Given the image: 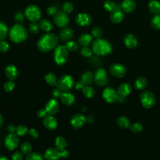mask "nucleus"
I'll return each instance as SVG.
<instances>
[{
	"mask_svg": "<svg viewBox=\"0 0 160 160\" xmlns=\"http://www.w3.org/2000/svg\"><path fill=\"white\" fill-rule=\"evenodd\" d=\"M58 38L52 32H46L42 35L37 42L38 49L42 52H49L56 48Z\"/></svg>",
	"mask_w": 160,
	"mask_h": 160,
	"instance_id": "f257e3e1",
	"label": "nucleus"
},
{
	"mask_svg": "<svg viewBox=\"0 0 160 160\" xmlns=\"http://www.w3.org/2000/svg\"><path fill=\"white\" fill-rule=\"evenodd\" d=\"M28 36V30L21 24H15L9 31V39L14 43H20L24 41Z\"/></svg>",
	"mask_w": 160,
	"mask_h": 160,
	"instance_id": "f03ea898",
	"label": "nucleus"
},
{
	"mask_svg": "<svg viewBox=\"0 0 160 160\" xmlns=\"http://www.w3.org/2000/svg\"><path fill=\"white\" fill-rule=\"evenodd\" d=\"M92 50L93 53L97 56H107L112 51L111 44L104 39H96L92 43Z\"/></svg>",
	"mask_w": 160,
	"mask_h": 160,
	"instance_id": "7ed1b4c3",
	"label": "nucleus"
},
{
	"mask_svg": "<svg viewBox=\"0 0 160 160\" xmlns=\"http://www.w3.org/2000/svg\"><path fill=\"white\" fill-rule=\"evenodd\" d=\"M68 50L65 46H58L54 51L53 59L54 62L58 66L63 65L68 58Z\"/></svg>",
	"mask_w": 160,
	"mask_h": 160,
	"instance_id": "20e7f679",
	"label": "nucleus"
},
{
	"mask_svg": "<svg viewBox=\"0 0 160 160\" xmlns=\"http://www.w3.org/2000/svg\"><path fill=\"white\" fill-rule=\"evenodd\" d=\"M75 84L73 78L69 74H64L58 79L56 87L62 92H68Z\"/></svg>",
	"mask_w": 160,
	"mask_h": 160,
	"instance_id": "39448f33",
	"label": "nucleus"
},
{
	"mask_svg": "<svg viewBox=\"0 0 160 160\" xmlns=\"http://www.w3.org/2000/svg\"><path fill=\"white\" fill-rule=\"evenodd\" d=\"M25 17L31 22H38L41 20V11L35 4L29 5L24 11Z\"/></svg>",
	"mask_w": 160,
	"mask_h": 160,
	"instance_id": "423d86ee",
	"label": "nucleus"
},
{
	"mask_svg": "<svg viewBox=\"0 0 160 160\" xmlns=\"http://www.w3.org/2000/svg\"><path fill=\"white\" fill-rule=\"evenodd\" d=\"M70 19L67 13L63 11H59L53 16L54 23L59 28H64L67 27L69 22Z\"/></svg>",
	"mask_w": 160,
	"mask_h": 160,
	"instance_id": "0eeeda50",
	"label": "nucleus"
},
{
	"mask_svg": "<svg viewBox=\"0 0 160 160\" xmlns=\"http://www.w3.org/2000/svg\"><path fill=\"white\" fill-rule=\"evenodd\" d=\"M140 101L142 105L148 109L152 108L156 102L154 95L149 91H144L141 92L140 94Z\"/></svg>",
	"mask_w": 160,
	"mask_h": 160,
	"instance_id": "6e6552de",
	"label": "nucleus"
},
{
	"mask_svg": "<svg viewBox=\"0 0 160 160\" xmlns=\"http://www.w3.org/2000/svg\"><path fill=\"white\" fill-rule=\"evenodd\" d=\"M19 139L15 133H9L4 138V144L5 148L9 151H13L18 147Z\"/></svg>",
	"mask_w": 160,
	"mask_h": 160,
	"instance_id": "1a4fd4ad",
	"label": "nucleus"
},
{
	"mask_svg": "<svg viewBox=\"0 0 160 160\" xmlns=\"http://www.w3.org/2000/svg\"><path fill=\"white\" fill-rule=\"evenodd\" d=\"M103 99L108 103H114L119 100V96L118 92L111 87H108L104 89L102 92Z\"/></svg>",
	"mask_w": 160,
	"mask_h": 160,
	"instance_id": "9d476101",
	"label": "nucleus"
},
{
	"mask_svg": "<svg viewBox=\"0 0 160 160\" xmlns=\"http://www.w3.org/2000/svg\"><path fill=\"white\" fill-rule=\"evenodd\" d=\"M94 81L98 86H105L108 82V76L106 71L102 68H98L94 73Z\"/></svg>",
	"mask_w": 160,
	"mask_h": 160,
	"instance_id": "9b49d317",
	"label": "nucleus"
},
{
	"mask_svg": "<svg viewBox=\"0 0 160 160\" xmlns=\"http://www.w3.org/2000/svg\"><path fill=\"white\" fill-rule=\"evenodd\" d=\"M86 121L85 116L81 113L74 114L71 118L70 124L74 129L81 128Z\"/></svg>",
	"mask_w": 160,
	"mask_h": 160,
	"instance_id": "f8f14e48",
	"label": "nucleus"
},
{
	"mask_svg": "<svg viewBox=\"0 0 160 160\" xmlns=\"http://www.w3.org/2000/svg\"><path fill=\"white\" fill-rule=\"evenodd\" d=\"M109 72L116 78H122L126 72V67L120 63H115L109 67Z\"/></svg>",
	"mask_w": 160,
	"mask_h": 160,
	"instance_id": "ddd939ff",
	"label": "nucleus"
},
{
	"mask_svg": "<svg viewBox=\"0 0 160 160\" xmlns=\"http://www.w3.org/2000/svg\"><path fill=\"white\" fill-rule=\"evenodd\" d=\"M59 104L58 100L55 98L49 99L45 105V109L49 115H55L59 111Z\"/></svg>",
	"mask_w": 160,
	"mask_h": 160,
	"instance_id": "4468645a",
	"label": "nucleus"
},
{
	"mask_svg": "<svg viewBox=\"0 0 160 160\" xmlns=\"http://www.w3.org/2000/svg\"><path fill=\"white\" fill-rule=\"evenodd\" d=\"M75 21L79 26L85 27L89 26L91 23L92 20L89 14L86 12H81L76 16Z\"/></svg>",
	"mask_w": 160,
	"mask_h": 160,
	"instance_id": "2eb2a0df",
	"label": "nucleus"
},
{
	"mask_svg": "<svg viewBox=\"0 0 160 160\" xmlns=\"http://www.w3.org/2000/svg\"><path fill=\"white\" fill-rule=\"evenodd\" d=\"M44 158L46 160H58L61 158L60 150L56 148H49L44 152Z\"/></svg>",
	"mask_w": 160,
	"mask_h": 160,
	"instance_id": "dca6fc26",
	"label": "nucleus"
},
{
	"mask_svg": "<svg viewBox=\"0 0 160 160\" xmlns=\"http://www.w3.org/2000/svg\"><path fill=\"white\" fill-rule=\"evenodd\" d=\"M4 74L6 77L9 80H14L16 79L19 75V71L17 68L13 64L8 65L4 69Z\"/></svg>",
	"mask_w": 160,
	"mask_h": 160,
	"instance_id": "f3484780",
	"label": "nucleus"
},
{
	"mask_svg": "<svg viewBox=\"0 0 160 160\" xmlns=\"http://www.w3.org/2000/svg\"><path fill=\"white\" fill-rule=\"evenodd\" d=\"M43 124L49 130H54L58 126V121L52 115L48 114L43 119Z\"/></svg>",
	"mask_w": 160,
	"mask_h": 160,
	"instance_id": "a211bd4d",
	"label": "nucleus"
},
{
	"mask_svg": "<svg viewBox=\"0 0 160 160\" xmlns=\"http://www.w3.org/2000/svg\"><path fill=\"white\" fill-rule=\"evenodd\" d=\"M124 44L128 48L132 49L135 48L138 44V40L136 37L131 33L127 34L123 39Z\"/></svg>",
	"mask_w": 160,
	"mask_h": 160,
	"instance_id": "6ab92c4d",
	"label": "nucleus"
},
{
	"mask_svg": "<svg viewBox=\"0 0 160 160\" xmlns=\"http://www.w3.org/2000/svg\"><path fill=\"white\" fill-rule=\"evenodd\" d=\"M74 35V32L72 29L70 28L66 27L62 28L59 32V38L62 41H70Z\"/></svg>",
	"mask_w": 160,
	"mask_h": 160,
	"instance_id": "aec40b11",
	"label": "nucleus"
},
{
	"mask_svg": "<svg viewBox=\"0 0 160 160\" xmlns=\"http://www.w3.org/2000/svg\"><path fill=\"white\" fill-rule=\"evenodd\" d=\"M60 99L64 105L68 106H71L73 105L75 102L74 96L69 91L63 92L60 98Z\"/></svg>",
	"mask_w": 160,
	"mask_h": 160,
	"instance_id": "412c9836",
	"label": "nucleus"
},
{
	"mask_svg": "<svg viewBox=\"0 0 160 160\" xmlns=\"http://www.w3.org/2000/svg\"><path fill=\"white\" fill-rule=\"evenodd\" d=\"M131 90H132L131 86L127 82H124L119 85L117 92L119 96L122 98H126L131 93Z\"/></svg>",
	"mask_w": 160,
	"mask_h": 160,
	"instance_id": "4be33fe9",
	"label": "nucleus"
},
{
	"mask_svg": "<svg viewBox=\"0 0 160 160\" xmlns=\"http://www.w3.org/2000/svg\"><path fill=\"white\" fill-rule=\"evenodd\" d=\"M136 7L134 0H124L121 3V8L124 12L129 13L134 11Z\"/></svg>",
	"mask_w": 160,
	"mask_h": 160,
	"instance_id": "5701e85b",
	"label": "nucleus"
},
{
	"mask_svg": "<svg viewBox=\"0 0 160 160\" xmlns=\"http://www.w3.org/2000/svg\"><path fill=\"white\" fill-rule=\"evenodd\" d=\"M124 18V12L119 9H115L110 16L111 21L114 24L120 23Z\"/></svg>",
	"mask_w": 160,
	"mask_h": 160,
	"instance_id": "b1692460",
	"label": "nucleus"
},
{
	"mask_svg": "<svg viewBox=\"0 0 160 160\" xmlns=\"http://www.w3.org/2000/svg\"><path fill=\"white\" fill-rule=\"evenodd\" d=\"M93 37L91 34L84 33L80 35L78 38V43L82 46H88L92 42Z\"/></svg>",
	"mask_w": 160,
	"mask_h": 160,
	"instance_id": "393cba45",
	"label": "nucleus"
},
{
	"mask_svg": "<svg viewBox=\"0 0 160 160\" xmlns=\"http://www.w3.org/2000/svg\"><path fill=\"white\" fill-rule=\"evenodd\" d=\"M39 25L40 29L46 32H49L53 29V25L52 22L46 19H41L39 21Z\"/></svg>",
	"mask_w": 160,
	"mask_h": 160,
	"instance_id": "a878e982",
	"label": "nucleus"
},
{
	"mask_svg": "<svg viewBox=\"0 0 160 160\" xmlns=\"http://www.w3.org/2000/svg\"><path fill=\"white\" fill-rule=\"evenodd\" d=\"M148 85V80L146 78L141 76L138 78L134 82V87L138 90L144 89Z\"/></svg>",
	"mask_w": 160,
	"mask_h": 160,
	"instance_id": "bb28decb",
	"label": "nucleus"
},
{
	"mask_svg": "<svg viewBox=\"0 0 160 160\" xmlns=\"http://www.w3.org/2000/svg\"><path fill=\"white\" fill-rule=\"evenodd\" d=\"M148 9L152 13L158 14L160 13V2L157 0H151L148 2Z\"/></svg>",
	"mask_w": 160,
	"mask_h": 160,
	"instance_id": "cd10ccee",
	"label": "nucleus"
},
{
	"mask_svg": "<svg viewBox=\"0 0 160 160\" xmlns=\"http://www.w3.org/2000/svg\"><path fill=\"white\" fill-rule=\"evenodd\" d=\"M81 80L85 85H90L94 81V74L91 71H86L82 74Z\"/></svg>",
	"mask_w": 160,
	"mask_h": 160,
	"instance_id": "c85d7f7f",
	"label": "nucleus"
},
{
	"mask_svg": "<svg viewBox=\"0 0 160 160\" xmlns=\"http://www.w3.org/2000/svg\"><path fill=\"white\" fill-rule=\"evenodd\" d=\"M45 80L46 82L49 84L50 86H56L57 82H58V79L56 76L52 72H49L45 75Z\"/></svg>",
	"mask_w": 160,
	"mask_h": 160,
	"instance_id": "c756f323",
	"label": "nucleus"
},
{
	"mask_svg": "<svg viewBox=\"0 0 160 160\" xmlns=\"http://www.w3.org/2000/svg\"><path fill=\"white\" fill-rule=\"evenodd\" d=\"M117 124L118 126L122 128L127 129L130 127V121L129 119L126 116H119L117 119Z\"/></svg>",
	"mask_w": 160,
	"mask_h": 160,
	"instance_id": "7c9ffc66",
	"label": "nucleus"
},
{
	"mask_svg": "<svg viewBox=\"0 0 160 160\" xmlns=\"http://www.w3.org/2000/svg\"><path fill=\"white\" fill-rule=\"evenodd\" d=\"M67 147V142L62 136H58L55 139V148L59 150L66 149Z\"/></svg>",
	"mask_w": 160,
	"mask_h": 160,
	"instance_id": "2f4dec72",
	"label": "nucleus"
},
{
	"mask_svg": "<svg viewBox=\"0 0 160 160\" xmlns=\"http://www.w3.org/2000/svg\"><path fill=\"white\" fill-rule=\"evenodd\" d=\"M82 91L84 96L88 98H92L96 94L95 89L89 85H86L82 89Z\"/></svg>",
	"mask_w": 160,
	"mask_h": 160,
	"instance_id": "473e14b6",
	"label": "nucleus"
},
{
	"mask_svg": "<svg viewBox=\"0 0 160 160\" xmlns=\"http://www.w3.org/2000/svg\"><path fill=\"white\" fill-rule=\"evenodd\" d=\"M9 33V29L6 24L0 21V41L4 40Z\"/></svg>",
	"mask_w": 160,
	"mask_h": 160,
	"instance_id": "72a5a7b5",
	"label": "nucleus"
},
{
	"mask_svg": "<svg viewBox=\"0 0 160 160\" xmlns=\"http://www.w3.org/2000/svg\"><path fill=\"white\" fill-rule=\"evenodd\" d=\"M44 156L39 152H31L26 155V160H44Z\"/></svg>",
	"mask_w": 160,
	"mask_h": 160,
	"instance_id": "f704fd0d",
	"label": "nucleus"
},
{
	"mask_svg": "<svg viewBox=\"0 0 160 160\" xmlns=\"http://www.w3.org/2000/svg\"><path fill=\"white\" fill-rule=\"evenodd\" d=\"M32 145L29 142H24L21 145V152L24 154L27 155L31 152Z\"/></svg>",
	"mask_w": 160,
	"mask_h": 160,
	"instance_id": "c9c22d12",
	"label": "nucleus"
},
{
	"mask_svg": "<svg viewBox=\"0 0 160 160\" xmlns=\"http://www.w3.org/2000/svg\"><path fill=\"white\" fill-rule=\"evenodd\" d=\"M151 26L156 30H160V14L155 15L151 21Z\"/></svg>",
	"mask_w": 160,
	"mask_h": 160,
	"instance_id": "e433bc0d",
	"label": "nucleus"
},
{
	"mask_svg": "<svg viewBox=\"0 0 160 160\" xmlns=\"http://www.w3.org/2000/svg\"><path fill=\"white\" fill-rule=\"evenodd\" d=\"M79 43L70 40L66 42L65 46L69 51H76L79 49Z\"/></svg>",
	"mask_w": 160,
	"mask_h": 160,
	"instance_id": "4c0bfd02",
	"label": "nucleus"
},
{
	"mask_svg": "<svg viewBox=\"0 0 160 160\" xmlns=\"http://www.w3.org/2000/svg\"><path fill=\"white\" fill-rule=\"evenodd\" d=\"M103 6H104V8L105 11H106L107 12H112L116 9L115 3L113 1H110V0L106 1L104 3Z\"/></svg>",
	"mask_w": 160,
	"mask_h": 160,
	"instance_id": "58836bf2",
	"label": "nucleus"
},
{
	"mask_svg": "<svg viewBox=\"0 0 160 160\" xmlns=\"http://www.w3.org/2000/svg\"><path fill=\"white\" fill-rule=\"evenodd\" d=\"M28 128L24 125H19L18 127H16V134L19 136H23L26 135L28 132Z\"/></svg>",
	"mask_w": 160,
	"mask_h": 160,
	"instance_id": "ea45409f",
	"label": "nucleus"
},
{
	"mask_svg": "<svg viewBox=\"0 0 160 160\" xmlns=\"http://www.w3.org/2000/svg\"><path fill=\"white\" fill-rule=\"evenodd\" d=\"M14 88H15V83L12 80H9L6 81L3 85V88L4 91L8 92H11Z\"/></svg>",
	"mask_w": 160,
	"mask_h": 160,
	"instance_id": "a19ab883",
	"label": "nucleus"
},
{
	"mask_svg": "<svg viewBox=\"0 0 160 160\" xmlns=\"http://www.w3.org/2000/svg\"><path fill=\"white\" fill-rule=\"evenodd\" d=\"M130 129L134 133H138L142 131L143 126L139 122H134L130 126Z\"/></svg>",
	"mask_w": 160,
	"mask_h": 160,
	"instance_id": "79ce46f5",
	"label": "nucleus"
},
{
	"mask_svg": "<svg viewBox=\"0 0 160 160\" xmlns=\"http://www.w3.org/2000/svg\"><path fill=\"white\" fill-rule=\"evenodd\" d=\"M92 50L88 46H82L81 49V54L85 58H89L92 54Z\"/></svg>",
	"mask_w": 160,
	"mask_h": 160,
	"instance_id": "37998d69",
	"label": "nucleus"
},
{
	"mask_svg": "<svg viewBox=\"0 0 160 160\" xmlns=\"http://www.w3.org/2000/svg\"><path fill=\"white\" fill-rule=\"evenodd\" d=\"M39 29V25L38 22H31L29 26V30L31 33L37 34Z\"/></svg>",
	"mask_w": 160,
	"mask_h": 160,
	"instance_id": "c03bdc74",
	"label": "nucleus"
},
{
	"mask_svg": "<svg viewBox=\"0 0 160 160\" xmlns=\"http://www.w3.org/2000/svg\"><path fill=\"white\" fill-rule=\"evenodd\" d=\"M102 34V31L99 27H98V26L94 27L91 30V35L93 38H95L96 39L100 38Z\"/></svg>",
	"mask_w": 160,
	"mask_h": 160,
	"instance_id": "a18cd8bd",
	"label": "nucleus"
},
{
	"mask_svg": "<svg viewBox=\"0 0 160 160\" xmlns=\"http://www.w3.org/2000/svg\"><path fill=\"white\" fill-rule=\"evenodd\" d=\"M74 9V6L72 3L70 2H66L62 5V11L67 14L71 13Z\"/></svg>",
	"mask_w": 160,
	"mask_h": 160,
	"instance_id": "49530a36",
	"label": "nucleus"
},
{
	"mask_svg": "<svg viewBox=\"0 0 160 160\" xmlns=\"http://www.w3.org/2000/svg\"><path fill=\"white\" fill-rule=\"evenodd\" d=\"M25 15L24 14H23L22 12L18 11L17 12L15 13L14 16V21L18 23V24H21V22H22L25 19Z\"/></svg>",
	"mask_w": 160,
	"mask_h": 160,
	"instance_id": "de8ad7c7",
	"label": "nucleus"
},
{
	"mask_svg": "<svg viewBox=\"0 0 160 160\" xmlns=\"http://www.w3.org/2000/svg\"><path fill=\"white\" fill-rule=\"evenodd\" d=\"M9 49V43L4 41H0V52H6Z\"/></svg>",
	"mask_w": 160,
	"mask_h": 160,
	"instance_id": "09e8293b",
	"label": "nucleus"
},
{
	"mask_svg": "<svg viewBox=\"0 0 160 160\" xmlns=\"http://www.w3.org/2000/svg\"><path fill=\"white\" fill-rule=\"evenodd\" d=\"M11 160H23V154L21 151H16L11 156Z\"/></svg>",
	"mask_w": 160,
	"mask_h": 160,
	"instance_id": "8fccbe9b",
	"label": "nucleus"
},
{
	"mask_svg": "<svg viewBox=\"0 0 160 160\" xmlns=\"http://www.w3.org/2000/svg\"><path fill=\"white\" fill-rule=\"evenodd\" d=\"M62 91H61L59 89H58V88H55L54 89H52V96L55 99H57V98H60L62 94Z\"/></svg>",
	"mask_w": 160,
	"mask_h": 160,
	"instance_id": "3c124183",
	"label": "nucleus"
},
{
	"mask_svg": "<svg viewBox=\"0 0 160 160\" xmlns=\"http://www.w3.org/2000/svg\"><path fill=\"white\" fill-rule=\"evenodd\" d=\"M46 12L49 16H54L58 12V10L55 6H49Z\"/></svg>",
	"mask_w": 160,
	"mask_h": 160,
	"instance_id": "603ef678",
	"label": "nucleus"
},
{
	"mask_svg": "<svg viewBox=\"0 0 160 160\" xmlns=\"http://www.w3.org/2000/svg\"><path fill=\"white\" fill-rule=\"evenodd\" d=\"M37 115L40 118H44L48 115V113H47V111H46L45 108L44 109H40L38 111Z\"/></svg>",
	"mask_w": 160,
	"mask_h": 160,
	"instance_id": "864d4df0",
	"label": "nucleus"
},
{
	"mask_svg": "<svg viewBox=\"0 0 160 160\" xmlns=\"http://www.w3.org/2000/svg\"><path fill=\"white\" fill-rule=\"evenodd\" d=\"M28 133H29V136H30L31 138H32L36 139V138H38L39 137V133H38V132L36 129H32V128L30 129L29 130V131H28Z\"/></svg>",
	"mask_w": 160,
	"mask_h": 160,
	"instance_id": "5fc2aeb1",
	"label": "nucleus"
},
{
	"mask_svg": "<svg viewBox=\"0 0 160 160\" xmlns=\"http://www.w3.org/2000/svg\"><path fill=\"white\" fill-rule=\"evenodd\" d=\"M85 86L86 85L83 83V82L81 80H80L75 83L76 89H78V90H82Z\"/></svg>",
	"mask_w": 160,
	"mask_h": 160,
	"instance_id": "6e6d98bb",
	"label": "nucleus"
},
{
	"mask_svg": "<svg viewBox=\"0 0 160 160\" xmlns=\"http://www.w3.org/2000/svg\"><path fill=\"white\" fill-rule=\"evenodd\" d=\"M60 152H61V157L62 158H67L69 156V152L66 149L60 150Z\"/></svg>",
	"mask_w": 160,
	"mask_h": 160,
	"instance_id": "4d7b16f0",
	"label": "nucleus"
},
{
	"mask_svg": "<svg viewBox=\"0 0 160 160\" xmlns=\"http://www.w3.org/2000/svg\"><path fill=\"white\" fill-rule=\"evenodd\" d=\"M16 127L14 125L11 124L9 126L8 131L9 132V133H14L16 132Z\"/></svg>",
	"mask_w": 160,
	"mask_h": 160,
	"instance_id": "13d9d810",
	"label": "nucleus"
},
{
	"mask_svg": "<svg viewBox=\"0 0 160 160\" xmlns=\"http://www.w3.org/2000/svg\"><path fill=\"white\" fill-rule=\"evenodd\" d=\"M0 160H9V159L4 156H0Z\"/></svg>",
	"mask_w": 160,
	"mask_h": 160,
	"instance_id": "bf43d9fd",
	"label": "nucleus"
},
{
	"mask_svg": "<svg viewBox=\"0 0 160 160\" xmlns=\"http://www.w3.org/2000/svg\"><path fill=\"white\" fill-rule=\"evenodd\" d=\"M2 123H3V118L2 115L0 114V126L2 124Z\"/></svg>",
	"mask_w": 160,
	"mask_h": 160,
	"instance_id": "052dcab7",
	"label": "nucleus"
}]
</instances>
